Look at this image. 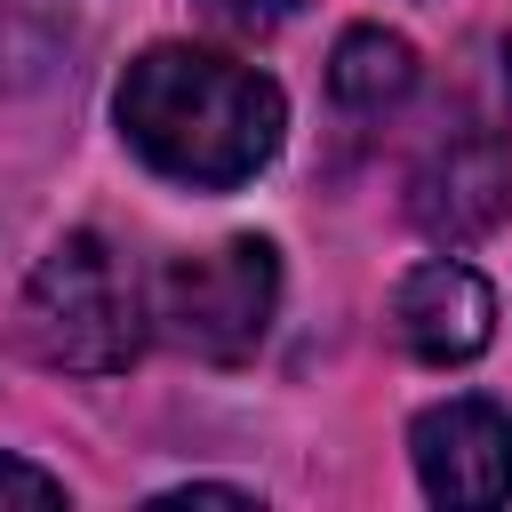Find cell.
I'll return each instance as SVG.
<instances>
[{
	"label": "cell",
	"instance_id": "cell-11",
	"mask_svg": "<svg viewBox=\"0 0 512 512\" xmlns=\"http://www.w3.org/2000/svg\"><path fill=\"white\" fill-rule=\"evenodd\" d=\"M504 80H512V40H504Z\"/></svg>",
	"mask_w": 512,
	"mask_h": 512
},
{
	"label": "cell",
	"instance_id": "cell-10",
	"mask_svg": "<svg viewBox=\"0 0 512 512\" xmlns=\"http://www.w3.org/2000/svg\"><path fill=\"white\" fill-rule=\"evenodd\" d=\"M208 16H224V24H240V32H264V24H288L304 0H200Z\"/></svg>",
	"mask_w": 512,
	"mask_h": 512
},
{
	"label": "cell",
	"instance_id": "cell-6",
	"mask_svg": "<svg viewBox=\"0 0 512 512\" xmlns=\"http://www.w3.org/2000/svg\"><path fill=\"white\" fill-rule=\"evenodd\" d=\"M392 328H400V344H408L416 360L456 368V360H480V352H488V336H496V296H488V280H480L472 264L432 256V264H416V272L392 288Z\"/></svg>",
	"mask_w": 512,
	"mask_h": 512
},
{
	"label": "cell",
	"instance_id": "cell-7",
	"mask_svg": "<svg viewBox=\"0 0 512 512\" xmlns=\"http://www.w3.org/2000/svg\"><path fill=\"white\" fill-rule=\"evenodd\" d=\"M328 88H336V104H344V112L376 120V112H392V104L416 88V48H408L400 32H384V24H360V32H344V40H336Z\"/></svg>",
	"mask_w": 512,
	"mask_h": 512
},
{
	"label": "cell",
	"instance_id": "cell-5",
	"mask_svg": "<svg viewBox=\"0 0 512 512\" xmlns=\"http://www.w3.org/2000/svg\"><path fill=\"white\" fill-rule=\"evenodd\" d=\"M408 456L432 504H504L512 496V416L496 400H440L408 424Z\"/></svg>",
	"mask_w": 512,
	"mask_h": 512
},
{
	"label": "cell",
	"instance_id": "cell-3",
	"mask_svg": "<svg viewBox=\"0 0 512 512\" xmlns=\"http://www.w3.org/2000/svg\"><path fill=\"white\" fill-rule=\"evenodd\" d=\"M272 304H280V256L272 240L240 232V240H216L200 256H168L160 264V288H152V320L176 352L192 360H248L272 328Z\"/></svg>",
	"mask_w": 512,
	"mask_h": 512
},
{
	"label": "cell",
	"instance_id": "cell-4",
	"mask_svg": "<svg viewBox=\"0 0 512 512\" xmlns=\"http://www.w3.org/2000/svg\"><path fill=\"white\" fill-rule=\"evenodd\" d=\"M408 216L440 248H472L512 216V144L488 120H456L408 168Z\"/></svg>",
	"mask_w": 512,
	"mask_h": 512
},
{
	"label": "cell",
	"instance_id": "cell-8",
	"mask_svg": "<svg viewBox=\"0 0 512 512\" xmlns=\"http://www.w3.org/2000/svg\"><path fill=\"white\" fill-rule=\"evenodd\" d=\"M72 48V0H0V88L40 80Z\"/></svg>",
	"mask_w": 512,
	"mask_h": 512
},
{
	"label": "cell",
	"instance_id": "cell-9",
	"mask_svg": "<svg viewBox=\"0 0 512 512\" xmlns=\"http://www.w3.org/2000/svg\"><path fill=\"white\" fill-rule=\"evenodd\" d=\"M0 504H64V480L24 456H0Z\"/></svg>",
	"mask_w": 512,
	"mask_h": 512
},
{
	"label": "cell",
	"instance_id": "cell-1",
	"mask_svg": "<svg viewBox=\"0 0 512 512\" xmlns=\"http://www.w3.org/2000/svg\"><path fill=\"white\" fill-rule=\"evenodd\" d=\"M112 120L128 136V152L144 168H160L168 184H192V192H232L248 184L280 136H288V96L216 56V48H192V40H160L144 48L128 72H120V96H112Z\"/></svg>",
	"mask_w": 512,
	"mask_h": 512
},
{
	"label": "cell",
	"instance_id": "cell-2",
	"mask_svg": "<svg viewBox=\"0 0 512 512\" xmlns=\"http://www.w3.org/2000/svg\"><path fill=\"white\" fill-rule=\"evenodd\" d=\"M24 344L48 368L112 376L144 352V296L96 232H64L24 280Z\"/></svg>",
	"mask_w": 512,
	"mask_h": 512
}]
</instances>
